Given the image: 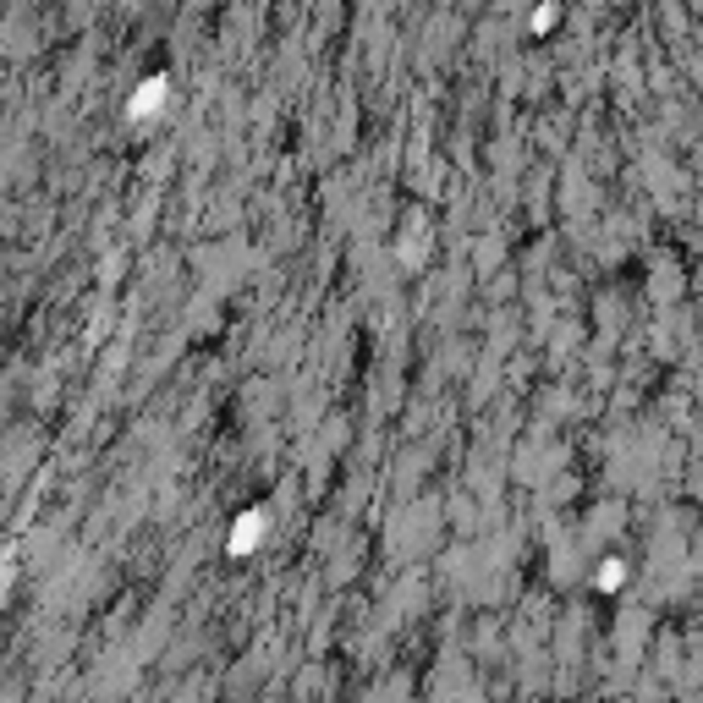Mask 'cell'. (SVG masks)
Returning a JSON list of instances; mask_svg holds the SVG:
<instances>
[{"label": "cell", "mask_w": 703, "mask_h": 703, "mask_svg": "<svg viewBox=\"0 0 703 703\" xmlns=\"http://www.w3.org/2000/svg\"><path fill=\"white\" fill-rule=\"evenodd\" d=\"M159 99H165V83H159V77H149V83H143V93L132 99V116H149Z\"/></svg>", "instance_id": "1"}, {"label": "cell", "mask_w": 703, "mask_h": 703, "mask_svg": "<svg viewBox=\"0 0 703 703\" xmlns=\"http://www.w3.org/2000/svg\"><path fill=\"white\" fill-rule=\"evenodd\" d=\"M615 582H621V566H615V560H605V577H599V588H615Z\"/></svg>", "instance_id": "2"}]
</instances>
